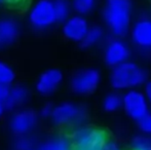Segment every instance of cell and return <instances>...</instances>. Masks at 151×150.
<instances>
[{
	"mask_svg": "<svg viewBox=\"0 0 151 150\" xmlns=\"http://www.w3.org/2000/svg\"><path fill=\"white\" fill-rule=\"evenodd\" d=\"M103 20L113 37H125L129 32L133 20L132 0H106Z\"/></svg>",
	"mask_w": 151,
	"mask_h": 150,
	"instance_id": "6da1fadb",
	"label": "cell"
},
{
	"mask_svg": "<svg viewBox=\"0 0 151 150\" xmlns=\"http://www.w3.org/2000/svg\"><path fill=\"white\" fill-rule=\"evenodd\" d=\"M149 78L147 69L137 62L127 60L111 68L109 73V83L114 90L125 92L140 88Z\"/></svg>",
	"mask_w": 151,
	"mask_h": 150,
	"instance_id": "7a4b0ae2",
	"label": "cell"
},
{
	"mask_svg": "<svg viewBox=\"0 0 151 150\" xmlns=\"http://www.w3.org/2000/svg\"><path fill=\"white\" fill-rule=\"evenodd\" d=\"M50 119L57 126L73 128L86 124L88 120V109L82 104L62 102L54 106Z\"/></svg>",
	"mask_w": 151,
	"mask_h": 150,
	"instance_id": "3957f363",
	"label": "cell"
},
{
	"mask_svg": "<svg viewBox=\"0 0 151 150\" xmlns=\"http://www.w3.org/2000/svg\"><path fill=\"white\" fill-rule=\"evenodd\" d=\"M72 150H102L109 139L107 132L88 124L71 128Z\"/></svg>",
	"mask_w": 151,
	"mask_h": 150,
	"instance_id": "277c9868",
	"label": "cell"
},
{
	"mask_svg": "<svg viewBox=\"0 0 151 150\" xmlns=\"http://www.w3.org/2000/svg\"><path fill=\"white\" fill-rule=\"evenodd\" d=\"M101 83V72L97 68L88 67L75 71L70 77V90L78 96H90Z\"/></svg>",
	"mask_w": 151,
	"mask_h": 150,
	"instance_id": "5b68a950",
	"label": "cell"
},
{
	"mask_svg": "<svg viewBox=\"0 0 151 150\" xmlns=\"http://www.w3.org/2000/svg\"><path fill=\"white\" fill-rule=\"evenodd\" d=\"M123 112L129 119L137 121L148 112H150V106L145 95L139 88H134L123 92L122 94V108Z\"/></svg>",
	"mask_w": 151,
	"mask_h": 150,
	"instance_id": "8992f818",
	"label": "cell"
},
{
	"mask_svg": "<svg viewBox=\"0 0 151 150\" xmlns=\"http://www.w3.org/2000/svg\"><path fill=\"white\" fill-rule=\"evenodd\" d=\"M29 23L35 30H46L57 22L52 0H38L29 12Z\"/></svg>",
	"mask_w": 151,
	"mask_h": 150,
	"instance_id": "52a82bcc",
	"label": "cell"
},
{
	"mask_svg": "<svg viewBox=\"0 0 151 150\" xmlns=\"http://www.w3.org/2000/svg\"><path fill=\"white\" fill-rule=\"evenodd\" d=\"M129 35L133 44L144 56L151 55V17L141 16L129 29Z\"/></svg>",
	"mask_w": 151,
	"mask_h": 150,
	"instance_id": "ba28073f",
	"label": "cell"
},
{
	"mask_svg": "<svg viewBox=\"0 0 151 150\" xmlns=\"http://www.w3.org/2000/svg\"><path fill=\"white\" fill-rule=\"evenodd\" d=\"M131 56V47L122 38L112 37L106 42L103 50V60L110 68L129 60Z\"/></svg>",
	"mask_w": 151,
	"mask_h": 150,
	"instance_id": "9c48e42d",
	"label": "cell"
},
{
	"mask_svg": "<svg viewBox=\"0 0 151 150\" xmlns=\"http://www.w3.org/2000/svg\"><path fill=\"white\" fill-rule=\"evenodd\" d=\"M39 115L32 109H19L14 111L9 119V128L16 136L29 135L37 128Z\"/></svg>",
	"mask_w": 151,
	"mask_h": 150,
	"instance_id": "30bf717a",
	"label": "cell"
},
{
	"mask_svg": "<svg viewBox=\"0 0 151 150\" xmlns=\"http://www.w3.org/2000/svg\"><path fill=\"white\" fill-rule=\"evenodd\" d=\"M64 80V75L61 70L50 68L43 71L39 75L35 84V88L39 95L50 97L61 86Z\"/></svg>",
	"mask_w": 151,
	"mask_h": 150,
	"instance_id": "8fae6325",
	"label": "cell"
},
{
	"mask_svg": "<svg viewBox=\"0 0 151 150\" xmlns=\"http://www.w3.org/2000/svg\"><path fill=\"white\" fill-rule=\"evenodd\" d=\"M90 25L83 16L76 14L69 17L65 22H63L62 32L68 40L79 43L86 34Z\"/></svg>",
	"mask_w": 151,
	"mask_h": 150,
	"instance_id": "7c38bea8",
	"label": "cell"
},
{
	"mask_svg": "<svg viewBox=\"0 0 151 150\" xmlns=\"http://www.w3.org/2000/svg\"><path fill=\"white\" fill-rule=\"evenodd\" d=\"M30 99V90L26 85L16 84L9 88L7 98L3 102L5 111H16L22 108Z\"/></svg>",
	"mask_w": 151,
	"mask_h": 150,
	"instance_id": "4fadbf2b",
	"label": "cell"
},
{
	"mask_svg": "<svg viewBox=\"0 0 151 150\" xmlns=\"http://www.w3.org/2000/svg\"><path fill=\"white\" fill-rule=\"evenodd\" d=\"M20 35V25L12 18L0 19V50L12 45Z\"/></svg>",
	"mask_w": 151,
	"mask_h": 150,
	"instance_id": "5bb4252c",
	"label": "cell"
},
{
	"mask_svg": "<svg viewBox=\"0 0 151 150\" xmlns=\"http://www.w3.org/2000/svg\"><path fill=\"white\" fill-rule=\"evenodd\" d=\"M36 148L37 150H72V143L69 135L58 134L44 140Z\"/></svg>",
	"mask_w": 151,
	"mask_h": 150,
	"instance_id": "9a60e30c",
	"label": "cell"
},
{
	"mask_svg": "<svg viewBox=\"0 0 151 150\" xmlns=\"http://www.w3.org/2000/svg\"><path fill=\"white\" fill-rule=\"evenodd\" d=\"M104 38V30L100 26H90L83 39L79 42L80 47L83 50H88L98 45Z\"/></svg>",
	"mask_w": 151,
	"mask_h": 150,
	"instance_id": "2e32d148",
	"label": "cell"
},
{
	"mask_svg": "<svg viewBox=\"0 0 151 150\" xmlns=\"http://www.w3.org/2000/svg\"><path fill=\"white\" fill-rule=\"evenodd\" d=\"M103 110L107 113H115L122 108V94L117 90H112L104 97L102 101Z\"/></svg>",
	"mask_w": 151,
	"mask_h": 150,
	"instance_id": "e0dca14e",
	"label": "cell"
},
{
	"mask_svg": "<svg viewBox=\"0 0 151 150\" xmlns=\"http://www.w3.org/2000/svg\"><path fill=\"white\" fill-rule=\"evenodd\" d=\"M36 141L30 135H20L16 136L12 142V149L14 150H33L36 148Z\"/></svg>",
	"mask_w": 151,
	"mask_h": 150,
	"instance_id": "ac0fdd59",
	"label": "cell"
},
{
	"mask_svg": "<svg viewBox=\"0 0 151 150\" xmlns=\"http://www.w3.org/2000/svg\"><path fill=\"white\" fill-rule=\"evenodd\" d=\"M54 2L55 12H56L57 22L63 23L69 18L70 16V5L69 0H52Z\"/></svg>",
	"mask_w": 151,
	"mask_h": 150,
	"instance_id": "d6986e66",
	"label": "cell"
},
{
	"mask_svg": "<svg viewBox=\"0 0 151 150\" xmlns=\"http://www.w3.org/2000/svg\"><path fill=\"white\" fill-rule=\"evenodd\" d=\"M131 150H151V136L139 134L134 136L129 142Z\"/></svg>",
	"mask_w": 151,
	"mask_h": 150,
	"instance_id": "ffe728a7",
	"label": "cell"
},
{
	"mask_svg": "<svg viewBox=\"0 0 151 150\" xmlns=\"http://www.w3.org/2000/svg\"><path fill=\"white\" fill-rule=\"evenodd\" d=\"M14 79H16V73L12 67L4 61L0 60V83L10 86Z\"/></svg>",
	"mask_w": 151,
	"mask_h": 150,
	"instance_id": "44dd1931",
	"label": "cell"
},
{
	"mask_svg": "<svg viewBox=\"0 0 151 150\" xmlns=\"http://www.w3.org/2000/svg\"><path fill=\"white\" fill-rule=\"evenodd\" d=\"M96 5V0H73L72 7L77 14L84 16L90 14Z\"/></svg>",
	"mask_w": 151,
	"mask_h": 150,
	"instance_id": "7402d4cb",
	"label": "cell"
},
{
	"mask_svg": "<svg viewBox=\"0 0 151 150\" xmlns=\"http://www.w3.org/2000/svg\"><path fill=\"white\" fill-rule=\"evenodd\" d=\"M136 124L138 130L140 131V134L151 136V112H148L146 115L137 120Z\"/></svg>",
	"mask_w": 151,
	"mask_h": 150,
	"instance_id": "603a6c76",
	"label": "cell"
},
{
	"mask_svg": "<svg viewBox=\"0 0 151 150\" xmlns=\"http://www.w3.org/2000/svg\"><path fill=\"white\" fill-rule=\"evenodd\" d=\"M52 108H54V106H52V104H50V103H46V104L42 105L39 110V113H38L39 117L45 118V119L50 118V115H52Z\"/></svg>",
	"mask_w": 151,
	"mask_h": 150,
	"instance_id": "cb8c5ba5",
	"label": "cell"
},
{
	"mask_svg": "<svg viewBox=\"0 0 151 150\" xmlns=\"http://www.w3.org/2000/svg\"><path fill=\"white\" fill-rule=\"evenodd\" d=\"M102 150H122V148H121V145L119 144L118 141L109 138Z\"/></svg>",
	"mask_w": 151,
	"mask_h": 150,
	"instance_id": "d4e9b609",
	"label": "cell"
},
{
	"mask_svg": "<svg viewBox=\"0 0 151 150\" xmlns=\"http://www.w3.org/2000/svg\"><path fill=\"white\" fill-rule=\"evenodd\" d=\"M142 92L145 95L146 99H147L148 103H149V106L151 108V78H148V79L146 80V82L143 85V90H142Z\"/></svg>",
	"mask_w": 151,
	"mask_h": 150,
	"instance_id": "484cf974",
	"label": "cell"
},
{
	"mask_svg": "<svg viewBox=\"0 0 151 150\" xmlns=\"http://www.w3.org/2000/svg\"><path fill=\"white\" fill-rule=\"evenodd\" d=\"M9 85L0 83V102L3 103L5 101V99L7 98L8 93H9Z\"/></svg>",
	"mask_w": 151,
	"mask_h": 150,
	"instance_id": "4316f807",
	"label": "cell"
},
{
	"mask_svg": "<svg viewBox=\"0 0 151 150\" xmlns=\"http://www.w3.org/2000/svg\"><path fill=\"white\" fill-rule=\"evenodd\" d=\"M5 112V108H4V105L2 102H0V118L2 117V115Z\"/></svg>",
	"mask_w": 151,
	"mask_h": 150,
	"instance_id": "83f0119b",
	"label": "cell"
},
{
	"mask_svg": "<svg viewBox=\"0 0 151 150\" xmlns=\"http://www.w3.org/2000/svg\"><path fill=\"white\" fill-rule=\"evenodd\" d=\"M5 1L10 2V3H19V2H21L22 0H5Z\"/></svg>",
	"mask_w": 151,
	"mask_h": 150,
	"instance_id": "f1b7e54d",
	"label": "cell"
},
{
	"mask_svg": "<svg viewBox=\"0 0 151 150\" xmlns=\"http://www.w3.org/2000/svg\"><path fill=\"white\" fill-rule=\"evenodd\" d=\"M33 150H37V148H34V149H33Z\"/></svg>",
	"mask_w": 151,
	"mask_h": 150,
	"instance_id": "f546056e",
	"label": "cell"
}]
</instances>
